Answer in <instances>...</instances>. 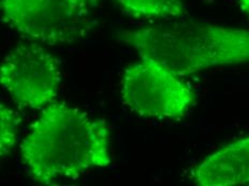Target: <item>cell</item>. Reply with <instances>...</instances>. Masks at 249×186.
<instances>
[{
    "label": "cell",
    "mask_w": 249,
    "mask_h": 186,
    "mask_svg": "<svg viewBox=\"0 0 249 186\" xmlns=\"http://www.w3.org/2000/svg\"><path fill=\"white\" fill-rule=\"evenodd\" d=\"M20 157L30 178L40 184L75 179L110 166V128L103 118L54 101L42 109L23 139Z\"/></svg>",
    "instance_id": "6da1fadb"
},
{
    "label": "cell",
    "mask_w": 249,
    "mask_h": 186,
    "mask_svg": "<svg viewBox=\"0 0 249 186\" xmlns=\"http://www.w3.org/2000/svg\"><path fill=\"white\" fill-rule=\"evenodd\" d=\"M118 38L136 50L140 57L157 60L179 76L249 61V30L245 29L170 20L123 30Z\"/></svg>",
    "instance_id": "7a4b0ae2"
},
{
    "label": "cell",
    "mask_w": 249,
    "mask_h": 186,
    "mask_svg": "<svg viewBox=\"0 0 249 186\" xmlns=\"http://www.w3.org/2000/svg\"><path fill=\"white\" fill-rule=\"evenodd\" d=\"M100 0H1L2 22L27 41L70 44L97 24Z\"/></svg>",
    "instance_id": "3957f363"
},
{
    "label": "cell",
    "mask_w": 249,
    "mask_h": 186,
    "mask_svg": "<svg viewBox=\"0 0 249 186\" xmlns=\"http://www.w3.org/2000/svg\"><path fill=\"white\" fill-rule=\"evenodd\" d=\"M122 101L138 115L147 118H179L195 102L188 83L159 61L141 57L124 69Z\"/></svg>",
    "instance_id": "277c9868"
},
{
    "label": "cell",
    "mask_w": 249,
    "mask_h": 186,
    "mask_svg": "<svg viewBox=\"0 0 249 186\" xmlns=\"http://www.w3.org/2000/svg\"><path fill=\"white\" fill-rule=\"evenodd\" d=\"M0 83L20 109L42 110L58 96L59 60L40 43L18 44L2 59Z\"/></svg>",
    "instance_id": "5b68a950"
},
{
    "label": "cell",
    "mask_w": 249,
    "mask_h": 186,
    "mask_svg": "<svg viewBox=\"0 0 249 186\" xmlns=\"http://www.w3.org/2000/svg\"><path fill=\"white\" fill-rule=\"evenodd\" d=\"M191 178L201 186L249 185V137L211 154Z\"/></svg>",
    "instance_id": "8992f818"
},
{
    "label": "cell",
    "mask_w": 249,
    "mask_h": 186,
    "mask_svg": "<svg viewBox=\"0 0 249 186\" xmlns=\"http://www.w3.org/2000/svg\"><path fill=\"white\" fill-rule=\"evenodd\" d=\"M123 11L140 19H170L185 11L184 0H115Z\"/></svg>",
    "instance_id": "52a82bcc"
},
{
    "label": "cell",
    "mask_w": 249,
    "mask_h": 186,
    "mask_svg": "<svg viewBox=\"0 0 249 186\" xmlns=\"http://www.w3.org/2000/svg\"><path fill=\"white\" fill-rule=\"evenodd\" d=\"M22 116L18 111L4 105L0 106V155L7 156L18 141Z\"/></svg>",
    "instance_id": "ba28073f"
},
{
    "label": "cell",
    "mask_w": 249,
    "mask_h": 186,
    "mask_svg": "<svg viewBox=\"0 0 249 186\" xmlns=\"http://www.w3.org/2000/svg\"><path fill=\"white\" fill-rule=\"evenodd\" d=\"M237 2L241 4V7L244 11L248 13L249 15V0H237Z\"/></svg>",
    "instance_id": "9c48e42d"
}]
</instances>
